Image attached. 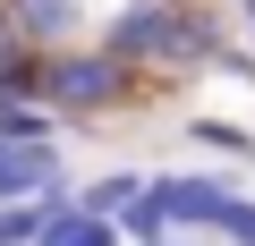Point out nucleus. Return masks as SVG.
<instances>
[{"label":"nucleus","instance_id":"obj_2","mask_svg":"<svg viewBox=\"0 0 255 246\" xmlns=\"http://www.w3.org/2000/svg\"><path fill=\"white\" fill-rule=\"evenodd\" d=\"M94 51H111L119 68H170L179 77V9L170 0H128V9L102 26Z\"/></svg>","mask_w":255,"mask_h":246},{"label":"nucleus","instance_id":"obj_8","mask_svg":"<svg viewBox=\"0 0 255 246\" xmlns=\"http://www.w3.org/2000/svg\"><path fill=\"white\" fill-rule=\"evenodd\" d=\"M187 136H196L204 153H247V162H255V136H247V128H230V119H213V110H204V119H187Z\"/></svg>","mask_w":255,"mask_h":246},{"label":"nucleus","instance_id":"obj_11","mask_svg":"<svg viewBox=\"0 0 255 246\" xmlns=\"http://www.w3.org/2000/svg\"><path fill=\"white\" fill-rule=\"evenodd\" d=\"M0 51H9V26H0Z\"/></svg>","mask_w":255,"mask_h":246},{"label":"nucleus","instance_id":"obj_12","mask_svg":"<svg viewBox=\"0 0 255 246\" xmlns=\"http://www.w3.org/2000/svg\"><path fill=\"white\" fill-rule=\"evenodd\" d=\"M247 26H255V0H247Z\"/></svg>","mask_w":255,"mask_h":246},{"label":"nucleus","instance_id":"obj_3","mask_svg":"<svg viewBox=\"0 0 255 246\" xmlns=\"http://www.w3.org/2000/svg\"><path fill=\"white\" fill-rule=\"evenodd\" d=\"M0 26H9V43L60 60L77 51V26H85V0H0Z\"/></svg>","mask_w":255,"mask_h":246},{"label":"nucleus","instance_id":"obj_4","mask_svg":"<svg viewBox=\"0 0 255 246\" xmlns=\"http://www.w3.org/2000/svg\"><path fill=\"white\" fill-rule=\"evenodd\" d=\"M145 195L162 204L170 229H213V212L230 204V178H221V170H213V178H204V170H162V178H145Z\"/></svg>","mask_w":255,"mask_h":246},{"label":"nucleus","instance_id":"obj_14","mask_svg":"<svg viewBox=\"0 0 255 246\" xmlns=\"http://www.w3.org/2000/svg\"><path fill=\"white\" fill-rule=\"evenodd\" d=\"M238 9H247V0H238Z\"/></svg>","mask_w":255,"mask_h":246},{"label":"nucleus","instance_id":"obj_13","mask_svg":"<svg viewBox=\"0 0 255 246\" xmlns=\"http://www.w3.org/2000/svg\"><path fill=\"white\" fill-rule=\"evenodd\" d=\"M162 246H187V238H162Z\"/></svg>","mask_w":255,"mask_h":246},{"label":"nucleus","instance_id":"obj_9","mask_svg":"<svg viewBox=\"0 0 255 246\" xmlns=\"http://www.w3.org/2000/svg\"><path fill=\"white\" fill-rule=\"evenodd\" d=\"M213 229H221L230 246H255V204H247V195H230V204L213 212Z\"/></svg>","mask_w":255,"mask_h":246},{"label":"nucleus","instance_id":"obj_10","mask_svg":"<svg viewBox=\"0 0 255 246\" xmlns=\"http://www.w3.org/2000/svg\"><path fill=\"white\" fill-rule=\"evenodd\" d=\"M170 9H196V0H170Z\"/></svg>","mask_w":255,"mask_h":246},{"label":"nucleus","instance_id":"obj_7","mask_svg":"<svg viewBox=\"0 0 255 246\" xmlns=\"http://www.w3.org/2000/svg\"><path fill=\"white\" fill-rule=\"evenodd\" d=\"M136 195H145V170H102V178H85V187H77V212H94V221H119Z\"/></svg>","mask_w":255,"mask_h":246},{"label":"nucleus","instance_id":"obj_6","mask_svg":"<svg viewBox=\"0 0 255 246\" xmlns=\"http://www.w3.org/2000/svg\"><path fill=\"white\" fill-rule=\"evenodd\" d=\"M43 246H119V221H94V212H77V187L51 204V221H43Z\"/></svg>","mask_w":255,"mask_h":246},{"label":"nucleus","instance_id":"obj_1","mask_svg":"<svg viewBox=\"0 0 255 246\" xmlns=\"http://www.w3.org/2000/svg\"><path fill=\"white\" fill-rule=\"evenodd\" d=\"M153 102L136 68H119L111 51H60L43 60V110L51 119H77V128H94V119H119V110H136Z\"/></svg>","mask_w":255,"mask_h":246},{"label":"nucleus","instance_id":"obj_5","mask_svg":"<svg viewBox=\"0 0 255 246\" xmlns=\"http://www.w3.org/2000/svg\"><path fill=\"white\" fill-rule=\"evenodd\" d=\"M60 178V145H0V204H43Z\"/></svg>","mask_w":255,"mask_h":246}]
</instances>
